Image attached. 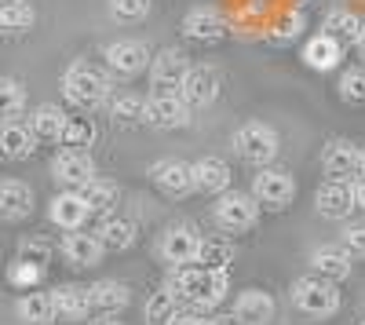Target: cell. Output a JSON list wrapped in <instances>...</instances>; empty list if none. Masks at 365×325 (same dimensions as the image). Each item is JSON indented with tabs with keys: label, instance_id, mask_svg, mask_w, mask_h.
<instances>
[{
	"label": "cell",
	"instance_id": "1",
	"mask_svg": "<svg viewBox=\"0 0 365 325\" xmlns=\"http://www.w3.org/2000/svg\"><path fill=\"white\" fill-rule=\"evenodd\" d=\"M227 271H205V267H175L168 289L175 292V300H187L197 311H212L220 307L227 296Z\"/></svg>",
	"mask_w": 365,
	"mask_h": 325
},
{
	"label": "cell",
	"instance_id": "2",
	"mask_svg": "<svg viewBox=\"0 0 365 325\" xmlns=\"http://www.w3.org/2000/svg\"><path fill=\"white\" fill-rule=\"evenodd\" d=\"M63 96L77 110H96L110 96V73L99 66H88V63H73L63 77Z\"/></svg>",
	"mask_w": 365,
	"mask_h": 325
},
{
	"label": "cell",
	"instance_id": "3",
	"mask_svg": "<svg viewBox=\"0 0 365 325\" xmlns=\"http://www.w3.org/2000/svg\"><path fill=\"white\" fill-rule=\"evenodd\" d=\"M292 304L307 318H332L340 311V289L336 282H325L318 274H307L292 285Z\"/></svg>",
	"mask_w": 365,
	"mask_h": 325
},
{
	"label": "cell",
	"instance_id": "4",
	"mask_svg": "<svg viewBox=\"0 0 365 325\" xmlns=\"http://www.w3.org/2000/svg\"><path fill=\"white\" fill-rule=\"evenodd\" d=\"M234 150H237V158H245L249 165H270L274 158H278V132H274L270 125H263V121H249V125H241L237 132H234Z\"/></svg>",
	"mask_w": 365,
	"mask_h": 325
},
{
	"label": "cell",
	"instance_id": "5",
	"mask_svg": "<svg viewBox=\"0 0 365 325\" xmlns=\"http://www.w3.org/2000/svg\"><path fill=\"white\" fill-rule=\"evenodd\" d=\"M212 216H216V223L230 234L252 230L256 220H259V201L252 194H241V190H223L220 201L212 205Z\"/></svg>",
	"mask_w": 365,
	"mask_h": 325
},
{
	"label": "cell",
	"instance_id": "6",
	"mask_svg": "<svg viewBox=\"0 0 365 325\" xmlns=\"http://www.w3.org/2000/svg\"><path fill=\"white\" fill-rule=\"evenodd\" d=\"M220 88H223V77H220L216 66H190L175 92L190 110H205L220 99Z\"/></svg>",
	"mask_w": 365,
	"mask_h": 325
},
{
	"label": "cell",
	"instance_id": "7",
	"mask_svg": "<svg viewBox=\"0 0 365 325\" xmlns=\"http://www.w3.org/2000/svg\"><path fill=\"white\" fill-rule=\"evenodd\" d=\"M143 121L154 128H187L190 125V106L179 99V92H154L143 103Z\"/></svg>",
	"mask_w": 365,
	"mask_h": 325
},
{
	"label": "cell",
	"instance_id": "8",
	"mask_svg": "<svg viewBox=\"0 0 365 325\" xmlns=\"http://www.w3.org/2000/svg\"><path fill=\"white\" fill-rule=\"evenodd\" d=\"M252 197L259 205H267V209H285V205L296 197V180L289 172H282V168H267L263 165L252 175Z\"/></svg>",
	"mask_w": 365,
	"mask_h": 325
},
{
	"label": "cell",
	"instance_id": "9",
	"mask_svg": "<svg viewBox=\"0 0 365 325\" xmlns=\"http://www.w3.org/2000/svg\"><path fill=\"white\" fill-rule=\"evenodd\" d=\"M197 245H201V234L190 227V223H172L165 234H161V259L172 263V267H187V263H194L197 256Z\"/></svg>",
	"mask_w": 365,
	"mask_h": 325
},
{
	"label": "cell",
	"instance_id": "10",
	"mask_svg": "<svg viewBox=\"0 0 365 325\" xmlns=\"http://www.w3.org/2000/svg\"><path fill=\"white\" fill-rule=\"evenodd\" d=\"M51 175L66 190H81L88 180H96V161H91L88 150H63L51 161Z\"/></svg>",
	"mask_w": 365,
	"mask_h": 325
},
{
	"label": "cell",
	"instance_id": "11",
	"mask_svg": "<svg viewBox=\"0 0 365 325\" xmlns=\"http://www.w3.org/2000/svg\"><path fill=\"white\" fill-rule=\"evenodd\" d=\"M182 33H187L190 41H197V44H220L230 33V22L216 8H194L187 19H182Z\"/></svg>",
	"mask_w": 365,
	"mask_h": 325
},
{
	"label": "cell",
	"instance_id": "12",
	"mask_svg": "<svg viewBox=\"0 0 365 325\" xmlns=\"http://www.w3.org/2000/svg\"><path fill=\"white\" fill-rule=\"evenodd\" d=\"M150 180L154 187L165 194V197H190L194 194V175H190V165L187 161H175V158H165L150 168Z\"/></svg>",
	"mask_w": 365,
	"mask_h": 325
},
{
	"label": "cell",
	"instance_id": "13",
	"mask_svg": "<svg viewBox=\"0 0 365 325\" xmlns=\"http://www.w3.org/2000/svg\"><path fill=\"white\" fill-rule=\"evenodd\" d=\"M190 70V58L179 48H161L154 58H150V81H154L158 92H175Z\"/></svg>",
	"mask_w": 365,
	"mask_h": 325
},
{
	"label": "cell",
	"instance_id": "14",
	"mask_svg": "<svg viewBox=\"0 0 365 325\" xmlns=\"http://www.w3.org/2000/svg\"><path fill=\"white\" fill-rule=\"evenodd\" d=\"M106 70L110 73H117V77H135V73H143L146 70V63H150V51H146V44L143 41H113V44H106Z\"/></svg>",
	"mask_w": 365,
	"mask_h": 325
},
{
	"label": "cell",
	"instance_id": "15",
	"mask_svg": "<svg viewBox=\"0 0 365 325\" xmlns=\"http://www.w3.org/2000/svg\"><path fill=\"white\" fill-rule=\"evenodd\" d=\"M314 205H318V212L329 216V220H344L351 216L354 209V187L351 180H325L314 194Z\"/></svg>",
	"mask_w": 365,
	"mask_h": 325
},
{
	"label": "cell",
	"instance_id": "16",
	"mask_svg": "<svg viewBox=\"0 0 365 325\" xmlns=\"http://www.w3.org/2000/svg\"><path fill=\"white\" fill-rule=\"evenodd\" d=\"M88 205L81 197V190H63V194H55L51 205H48V220L55 227H63V230H81L88 223Z\"/></svg>",
	"mask_w": 365,
	"mask_h": 325
},
{
	"label": "cell",
	"instance_id": "17",
	"mask_svg": "<svg viewBox=\"0 0 365 325\" xmlns=\"http://www.w3.org/2000/svg\"><path fill=\"white\" fill-rule=\"evenodd\" d=\"M190 175H194V190L197 194H223L230 190V165L223 158H197L190 165Z\"/></svg>",
	"mask_w": 365,
	"mask_h": 325
},
{
	"label": "cell",
	"instance_id": "18",
	"mask_svg": "<svg viewBox=\"0 0 365 325\" xmlns=\"http://www.w3.org/2000/svg\"><path fill=\"white\" fill-rule=\"evenodd\" d=\"M37 150V135L29 132V125L15 121H0V158L4 161H26Z\"/></svg>",
	"mask_w": 365,
	"mask_h": 325
},
{
	"label": "cell",
	"instance_id": "19",
	"mask_svg": "<svg viewBox=\"0 0 365 325\" xmlns=\"http://www.w3.org/2000/svg\"><path fill=\"white\" fill-rule=\"evenodd\" d=\"M351 267H354V263H351V252L344 245H322V249L311 252V271L318 278H325V282L351 278Z\"/></svg>",
	"mask_w": 365,
	"mask_h": 325
},
{
	"label": "cell",
	"instance_id": "20",
	"mask_svg": "<svg viewBox=\"0 0 365 325\" xmlns=\"http://www.w3.org/2000/svg\"><path fill=\"white\" fill-rule=\"evenodd\" d=\"M34 212V190L22 180H0V220L19 223Z\"/></svg>",
	"mask_w": 365,
	"mask_h": 325
},
{
	"label": "cell",
	"instance_id": "21",
	"mask_svg": "<svg viewBox=\"0 0 365 325\" xmlns=\"http://www.w3.org/2000/svg\"><path fill=\"white\" fill-rule=\"evenodd\" d=\"M358 158H361V150H358L354 143L332 139V143L325 146V154H322V168H325L329 180H347V175L358 172Z\"/></svg>",
	"mask_w": 365,
	"mask_h": 325
},
{
	"label": "cell",
	"instance_id": "22",
	"mask_svg": "<svg viewBox=\"0 0 365 325\" xmlns=\"http://www.w3.org/2000/svg\"><path fill=\"white\" fill-rule=\"evenodd\" d=\"M63 256L70 267H99L103 263V245L96 242V234H84V230H70L63 238Z\"/></svg>",
	"mask_w": 365,
	"mask_h": 325
},
{
	"label": "cell",
	"instance_id": "23",
	"mask_svg": "<svg viewBox=\"0 0 365 325\" xmlns=\"http://www.w3.org/2000/svg\"><path fill=\"white\" fill-rule=\"evenodd\" d=\"M234 318H237V325H267V321L274 318L270 292H263V289H245V292L234 300Z\"/></svg>",
	"mask_w": 365,
	"mask_h": 325
},
{
	"label": "cell",
	"instance_id": "24",
	"mask_svg": "<svg viewBox=\"0 0 365 325\" xmlns=\"http://www.w3.org/2000/svg\"><path fill=\"white\" fill-rule=\"evenodd\" d=\"M51 307H55V318H63V321H81V318H88V311H91L88 285H58V289L51 292Z\"/></svg>",
	"mask_w": 365,
	"mask_h": 325
},
{
	"label": "cell",
	"instance_id": "25",
	"mask_svg": "<svg viewBox=\"0 0 365 325\" xmlns=\"http://www.w3.org/2000/svg\"><path fill=\"white\" fill-rule=\"evenodd\" d=\"M340 58H344V44H340L336 37H329V33L311 37L307 44H303V63H307L311 70L329 73V70H336V66H340Z\"/></svg>",
	"mask_w": 365,
	"mask_h": 325
},
{
	"label": "cell",
	"instance_id": "26",
	"mask_svg": "<svg viewBox=\"0 0 365 325\" xmlns=\"http://www.w3.org/2000/svg\"><path fill=\"white\" fill-rule=\"evenodd\" d=\"M88 300H91V311L117 314L132 304V292L125 282H96V285H88Z\"/></svg>",
	"mask_w": 365,
	"mask_h": 325
},
{
	"label": "cell",
	"instance_id": "27",
	"mask_svg": "<svg viewBox=\"0 0 365 325\" xmlns=\"http://www.w3.org/2000/svg\"><path fill=\"white\" fill-rule=\"evenodd\" d=\"M96 242L103 245V252H128L135 245V223L120 216H106L103 227L96 230Z\"/></svg>",
	"mask_w": 365,
	"mask_h": 325
},
{
	"label": "cell",
	"instance_id": "28",
	"mask_svg": "<svg viewBox=\"0 0 365 325\" xmlns=\"http://www.w3.org/2000/svg\"><path fill=\"white\" fill-rule=\"evenodd\" d=\"M81 197H84V205H88L91 216H110V209L120 201V187L96 175V180H88V183L81 187Z\"/></svg>",
	"mask_w": 365,
	"mask_h": 325
},
{
	"label": "cell",
	"instance_id": "29",
	"mask_svg": "<svg viewBox=\"0 0 365 325\" xmlns=\"http://www.w3.org/2000/svg\"><path fill=\"white\" fill-rule=\"evenodd\" d=\"M15 314L22 325H51L55 321V307H51V292H26L15 304Z\"/></svg>",
	"mask_w": 365,
	"mask_h": 325
},
{
	"label": "cell",
	"instance_id": "30",
	"mask_svg": "<svg viewBox=\"0 0 365 325\" xmlns=\"http://www.w3.org/2000/svg\"><path fill=\"white\" fill-rule=\"evenodd\" d=\"M37 22L29 0H0V33H26Z\"/></svg>",
	"mask_w": 365,
	"mask_h": 325
},
{
	"label": "cell",
	"instance_id": "31",
	"mask_svg": "<svg viewBox=\"0 0 365 325\" xmlns=\"http://www.w3.org/2000/svg\"><path fill=\"white\" fill-rule=\"evenodd\" d=\"M194 263H197V267H205V271H227L230 263H234V245L227 238H201Z\"/></svg>",
	"mask_w": 365,
	"mask_h": 325
},
{
	"label": "cell",
	"instance_id": "32",
	"mask_svg": "<svg viewBox=\"0 0 365 325\" xmlns=\"http://www.w3.org/2000/svg\"><path fill=\"white\" fill-rule=\"evenodd\" d=\"M63 128H66V113L55 103H41L34 113H29V132H34L37 139H58Z\"/></svg>",
	"mask_w": 365,
	"mask_h": 325
},
{
	"label": "cell",
	"instance_id": "33",
	"mask_svg": "<svg viewBox=\"0 0 365 325\" xmlns=\"http://www.w3.org/2000/svg\"><path fill=\"white\" fill-rule=\"evenodd\" d=\"M96 139H99V128L88 117H66V128L58 135V143L66 150H88V146H96Z\"/></svg>",
	"mask_w": 365,
	"mask_h": 325
},
{
	"label": "cell",
	"instance_id": "34",
	"mask_svg": "<svg viewBox=\"0 0 365 325\" xmlns=\"http://www.w3.org/2000/svg\"><path fill=\"white\" fill-rule=\"evenodd\" d=\"M175 311H179L175 292H172V289H158L154 296L146 300V307H143V321H146V325H168Z\"/></svg>",
	"mask_w": 365,
	"mask_h": 325
},
{
	"label": "cell",
	"instance_id": "35",
	"mask_svg": "<svg viewBox=\"0 0 365 325\" xmlns=\"http://www.w3.org/2000/svg\"><path fill=\"white\" fill-rule=\"evenodd\" d=\"M26 110V88L15 77H0V121H15Z\"/></svg>",
	"mask_w": 365,
	"mask_h": 325
},
{
	"label": "cell",
	"instance_id": "36",
	"mask_svg": "<svg viewBox=\"0 0 365 325\" xmlns=\"http://www.w3.org/2000/svg\"><path fill=\"white\" fill-rule=\"evenodd\" d=\"M325 29H329V37H336L340 44L344 41H358V33H361V19L354 15V11H329V19H325Z\"/></svg>",
	"mask_w": 365,
	"mask_h": 325
},
{
	"label": "cell",
	"instance_id": "37",
	"mask_svg": "<svg viewBox=\"0 0 365 325\" xmlns=\"http://www.w3.org/2000/svg\"><path fill=\"white\" fill-rule=\"evenodd\" d=\"M143 96H135V92H125V96H117L113 103H110V113H113V121H120V125H135V121H143Z\"/></svg>",
	"mask_w": 365,
	"mask_h": 325
},
{
	"label": "cell",
	"instance_id": "38",
	"mask_svg": "<svg viewBox=\"0 0 365 325\" xmlns=\"http://www.w3.org/2000/svg\"><path fill=\"white\" fill-rule=\"evenodd\" d=\"M340 99L354 103V106H365V70H347L340 77Z\"/></svg>",
	"mask_w": 365,
	"mask_h": 325
},
{
	"label": "cell",
	"instance_id": "39",
	"mask_svg": "<svg viewBox=\"0 0 365 325\" xmlns=\"http://www.w3.org/2000/svg\"><path fill=\"white\" fill-rule=\"evenodd\" d=\"M303 33V15L296 11V15H285L278 26L270 29V44H278V48H285V44H292L296 37Z\"/></svg>",
	"mask_w": 365,
	"mask_h": 325
},
{
	"label": "cell",
	"instance_id": "40",
	"mask_svg": "<svg viewBox=\"0 0 365 325\" xmlns=\"http://www.w3.org/2000/svg\"><path fill=\"white\" fill-rule=\"evenodd\" d=\"M110 11L125 22H135L150 15V0H110Z\"/></svg>",
	"mask_w": 365,
	"mask_h": 325
},
{
	"label": "cell",
	"instance_id": "41",
	"mask_svg": "<svg viewBox=\"0 0 365 325\" xmlns=\"http://www.w3.org/2000/svg\"><path fill=\"white\" fill-rule=\"evenodd\" d=\"M19 259L44 267V263L51 259V245H48V242H41V238H29V242H22V245H19Z\"/></svg>",
	"mask_w": 365,
	"mask_h": 325
},
{
	"label": "cell",
	"instance_id": "42",
	"mask_svg": "<svg viewBox=\"0 0 365 325\" xmlns=\"http://www.w3.org/2000/svg\"><path fill=\"white\" fill-rule=\"evenodd\" d=\"M41 274H44V267H37V263H26V259H19L15 267H11V282H15V285H22V289L37 285V282H41Z\"/></svg>",
	"mask_w": 365,
	"mask_h": 325
},
{
	"label": "cell",
	"instance_id": "43",
	"mask_svg": "<svg viewBox=\"0 0 365 325\" xmlns=\"http://www.w3.org/2000/svg\"><path fill=\"white\" fill-rule=\"evenodd\" d=\"M340 245H344L351 256H365V223H351V227L340 234Z\"/></svg>",
	"mask_w": 365,
	"mask_h": 325
},
{
	"label": "cell",
	"instance_id": "44",
	"mask_svg": "<svg viewBox=\"0 0 365 325\" xmlns=\"http://www.w3.org/2000/svg\"><path fill=\"white\" fill-rule=\"evenodd\" d=\"M168 325H208V318H205V311H197V307H187V311H175Z\"/></svg>",
	"mask_w": 365,
	"mask_h": 325
},
{
	"label": "cell",
	"instance_id": "45",
	"mask_svg": "<svg viewBox=\"0 0 365 325\" xmlns=\"http://www.w3.org/2000/svg\"><path fill=\"white\" fill-rule=\"evenodd\" d=\"M354 187V209H365V180L361 183H351Z\"/></svg>",
	"mask_w": 365,
	"mask_h": 325
},
{
	"label": "cell",
	"instance_id": "46",
	"mask_svg": "<svg viewBox=\"0 0 365 325\" xmlns=\"http://www.w3.org/2000/svg\"><path fill=\"white\" fill-rule=\"evenodd\" d=\"M208 325H237L234 314H220V318H208Z\"/></svg>",
	"mask_w": 365,
	"mask_h": 325
},
{
	"label": "cell",
	"instance_id": "47",
	"mask_svg": "<svg viewBox=\"0 0 365 325\" xmlns=\"http://www.w3.org/2000/svg\"><path fill=\"white\" fill-rule=\"evenodd\" d=\"M358 44H361V51H365V22H361V33H358Z\"/></svg>",
	"mask_w": 365,
	"mask_h": 325
},
{
	"label": "cell",
	"instance_id": "48",
	"mask_svg": "<svg viewBox=\"0 0 365 325\" xmlns=\"http://www.w3.org/2000/svg\"><path fill=\"white\" fill-rule=\"evenodd\" d=\"M358 172L365 175V150H361V158H358Z\"/></svg>",
	"mask_w": 365,
	"mask_h": 325
},
{
	"label": "cell",
	"instance_id": "49",
	"mask_svg": "<svg viewBox=\"0 0 365 325\" xmlns=\"http://www.w3.org/2000/svg\"><path fill=\"white\" fill-rule=\"evenodd\" d=\"M99 325H120V321H99Z\"/></svg>",
	"mask_w": 365,
	"mask_h": 325
},
{
	"label": "cell",
	"instance_id": "50",
	"mask_svg": "<svg viewBox=\"0 0 365 325\" xmlns=\"http://www.w3.org/2000/svg\"><path fill=\"white\" fill-rule=\"evenodd\" d=\"M361 325H365V321H361Z\"/></svg>",
	"mask_w": 365,
	"mask_h": 325
}]
</instances>
